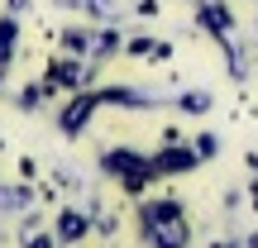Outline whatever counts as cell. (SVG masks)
Listing matches in <instances>:
<instances>
[{
  "label": "cell",
  "instance_id": "cell-1",
  "mask_svg": "<svg viewBox=\"0 0 258 248\" xmlns=\"http://www.w3.org/2000/svg\"><path fill=\"white\" fill-rule=\"evenodd\" d=\"M148 243L153 248H186L191 229H186V220H158V224H148Z\"/></svg>",
  "mask_w": 258,
  "mask_h": 248
},
{
  "label": "cell",
  "instance_id": "cell-2",
  "mask_svg": "<svg viewBox=\"0 0 258 248\" xmlns=\"http://www.w3.org/2000/svg\"><path fill=\"white\" fill-rule=\"evenodd\" d=\"M86 229H91V220H86L82 210H62V215H57V234H53V239L57 243H77Z\"/></svg>",
  "mask_w": 258,
  "mask_h": 248
},
{
  "label": "cell",
  "instance_id": "cell-3",
  "mask_svg": "<svg viewBox=\"0 0 258 248\" xmlns=\"http://www.w3.org/2000/svg\"><path fill=\"white\" fill-rule=\"evenodd\" d=\"M91 105H96V96H77V101H72V110L62 115V124H67V134H72L77 124H86V115H91Z\"/></svg>",
  "mask_w": 258,
  "mask_h": 248
},
{
  "label": "cell",
  "instance_id": "cell-4",
  "mask_svg": "<svg viewBox=\"0 0 258 248\" xmlns=\"http://www.w3.org/2000/svg\"><path fill=\"white\" fill-rule=\"evenodd\" d=\"M15 34H19V24H15V19H0V76H5V67H10V48H15Z\"/></svg>",
  "mask_w": 258,
  "mask_h": 248
},
{
  "label": "cell",
  "instance_id": "cell-5",
  "mask_svg": "<svg viewBox=\"0 0 258 248\" xmlns=\"http://www.w3.org/2000/svg\"><path fill=\"white\" fill-rule=\"evenodd\" d=\"M53 243H57V239H53V234H48L38 220H29V224H24V248H53Z\"/></svg>",
  "mask_w": 258,
  "mask_h": 248
},
{
  "label": "cell",
  "instance_id": "cell-6",
  "mask_svg": "<svg viewBox=\"0 0 258 248\" xmlns=\"http://www.w3.org/2000/svg\"><path fill=\"white\" fill-rule=\"evenodd\" d=\"M211 248H239V243H211Z\"/></svg>",
  "mask_w": 258,
  "mask_h": 248
},
{
  "label": "cell",
  "instance_id": "cell-7",
  "mask_svg": "<svg viewBox=\"0 0 258 248\" xmlns=\"http://www.w3.org/2000/svg\"><path fill=\"white\" fill-rule=\"evenodd\" d=\"M253 205H258V186H253Z\"/></svg>",
  "mask_w": 258,
  "mask_h": 248
}]
</instances>
